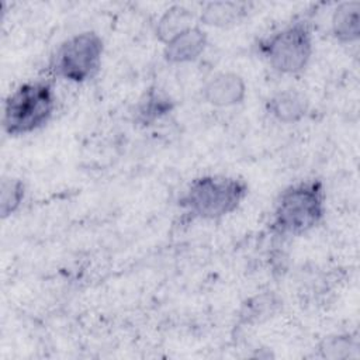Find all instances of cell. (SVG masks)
Instances as JSON below:
<instances>
[{"label":"cell","instance_id":"1","mask_svg":"<svg viewBox=\"0 0 360 360\" xmlns=\"http://www.w3.org/2000/svg\"><path fill=\"white\" fill-rule=\"evenodd\" d=\"M325 186L318 179L285 187L274 201L270 228L281 236H300L314 229L326 210Z\"/></svg>","mask_w":360,"mask_h":360},{"label":"cell","instance_id":"2","mask_svg":"<svg viewBox=\"0 0 360 360\" xmlns=\"http://www.w3.org/2000/svg\"><path fill=\"white\" fill-rule=\"evenodd\" d=\"M248 193L249 186L243 179L202 174L190 181L179 204L193 218L215 221L235 212Z\"/></svg>","mask_w":360,"mask_h":360},{"label":"cell","instance_id":"3","mask_svg":"<svg viewBox=\"0 0 360 360\" xmlns=\"http://www.w3.org/2000/svg\"><path fill=\"white\" fill-rule=\"evenodd\" d=\"M55 108L56 96L51 82H24L18 84L3 103V131L8 136L31 134L49 122Z\"/></svg>","mask_w":360,"mask_h":360},{"label":"cell","instance_id":"4","mask_svg":"<svg viewBox=\"0 0 360 360\" xmlns=\"http://www.w3.org/2000/svg\"><path fill=\"white\" fill-rule=\"evenodd\" d=\"M259 49L273 70L281 75H297L311 60L312 30L307 21L295 20L264 38Z\"/></svg>","mask_w":360,"mask_h":360},{"label":"cell","instance_id":"5","mask_svg":"<svg viewBox=\"0 0 360 360\" xmlns=\"http://www.w3.org/2000/svg\"><path fill=\"white\" fill-rule=\"evenodd\" d=\"M104 41L96 31H82L66 38L51 59V72L70 83L93 79L101 66Z\"/></svg>","mask_w":360,"mask_h":360},{"label":"cell","instance_id":"6","mask_svg":"<svg viewBox=\"0 0 360 360\" xmlns=\"http://www.w3.org/2000/svg\"><path fill=\"white\" fill-rule=\"evenodd\" d=\"M245 79L235 72H219L202 86V98L212 107L226 108L240 104L246 97Z\"/></svg>","mask_w":360,"mask_h":360},{"label":"cell","instance_id":"7","mask_svg":"<svg viewBox=\"0 0 360 360\" xmlns=\"http://www.w3.org/2000/svg\"><path fill=\"white\" fill-rule=\"evenodd\" d=\"M207 45V32L201 27L193 25L165 42L163 59L172 65L191 63L204 53Z\"/></svg>","mask_w":360,"mask_h":360},{"label":"cell","instance_id":"8","mask_svg":"<svg viewBox=\"0 0 360 360\" xmlns=\"http://www.w3.org/2000/svg\"><path fill=\"white\" fill-rule=\"evenodd\" d=\"M309 110L308 98L297 90H280L266 101V111L281 124H297Z\"/></svg>","mask_w":360,"mask_h":360},{"label":"cell","instance_id":"9","mask_svg":"<svg viewBox=\"0 0 360 360\" xmlns=\"http://www.w3.org/2000/svg\"><path fill=\"white\" fill-rule=\"evenodd\" d=\"M332 35L342 44H350L360 38V1L347 0L339 3L330 17Z\"/></svg>","mask_w":360,"mask_h":360},{"label":"cell","instance_id":"10","mask_svg":"<svg viewBox=\"0 0 360 360\" xmlns=\"http://www.w3.org/2000/svg\"><path fill=\"white\" fill-rule=\"evenodd\" d=\"M174 100L159 87L148 89L138 100L134 111V121L146 127L172 112Z\"/></svg>","mask_w":360,"mask_h":360},{"label":"cell","instance_id":"11","mask_svg":"<svg viewBox=\"0 0 360 360\" xmlns=\"http://www.w3.org/2000/svg\"><path fill=\"white\" fill-rule=\"evenodd\" d=\"M249 13V4L243 1H211L207 3L200 14L202 24L225 28L240 22Z\"/></svg>","mask_w":360,"mask_h":360},{"label":"cell","instance_id":"12","mask_svg":"<svg viewBox=\"0 0 360 360\" xmlns=\"http://www.w3.org/2000/svg\"><path fill=\"white\" fill-rule=\"evenodd\" d=\"M194 14L184 6L176 4L165 10V13L160 15L156 24V37L163 44L176 37L177 34L183 32L184 30L195 25L194 22Z\"/></svg>","mask_w":360,"mask_h":360},{"label":"cell","instance_id":"13","mask_svg":"<svg viewBox=\"0 0 360 360\" xmlns=\"http://www.w3.org/2000/svg\"><path fill=\"white\" fill-rule=\"evenodd\" d=\"M25 183L18 177H4L0 184V217L6 219L18 211L25 198Z\"/></svg>","mask_w":360,"mask_h":360},{"label":"cell","instance_id":"14","mask_svg":"<svg viewBox=\"0 0 360 360\" xmlns=\"http://www.w3.org/2000/svg\"><path fill=\"white\" fill-rule=\"evenodd\" d=\"M280 307V300L274 294H260L248 300L240 311V322L252 323L270 318Z\"/></svg>","mask_w":360,"mask_h":360},{"label":"cell","instance_id":"15","mask_svg":"<svg viewBox=\"0 0 360 360\" xmlns=\"http://www.w3.org/2000/svg\"><path fill=\"white\" fill-rule=\"evenodd\" d=\"M357 347V339L349 333H345L325 338L319 343L318 350L323 359H346L354 356Z\"/></svg>","mask_w":360,"mask_h":360}]
</instances>
